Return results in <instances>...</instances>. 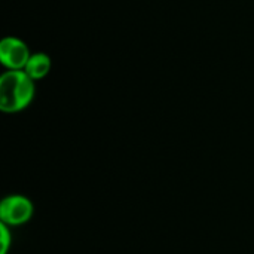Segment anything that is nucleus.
I'll list each match as a JSON object with an SVG mask.
<instances>
[{
	"label": "nucleus",
	"mask_w": 254,
	"mask_h": 254,
	"mask_svg": "<svg viewBox=\"0 0 254 254\" xmlns=\"http://www.w3.org/2000/svg\"><path fill=\"white\" fill-rule=\"evenodd\" d=\"M36 95V82L24 70H6L0 76V110L19 113L25 110Z\"/></svg>",
	"instance_id": "nucleus-1"
},
{
	"label": "nucleus",
	"mask_w": 254,
	"mask_h": 254,
	"mask_svg": "<svg viewBox=\"0 0 254 254\" xmlns=\"http://www.w3.org/2000/svg\"><path fill=\"white\" fill-rule=\"evenodd\" d=\"M51 67H52V63H51L49 55L45 52H36V54H31L24 71L36 82L48 76V73L51 71Z\"/></svg>",
	"instance_id": "nucleus-4"
},
{
	"label": "nucleus",
	"mask_w": 254,
	"mask_h": 254,
	"mask_svg": "<svg viewBox=\"0 0 254 254\" xmlns=\"http://www.w3.org/2000/svg\"><path fill=\"white\" fill-rule=\"evenodd\" d=\"M13 243V235H12V228L0 223V254H7L12 249Z\"/></svg>",
	"instance_id": "nucleus-5"
},
{
	"label": "nucleus",
	"mask_w": 254,
	"mask_h": 254,
	"mask_svg": "<svg viewBox=\"0 0 254 254\" xmlns=\"http://www.w3.org/2000/svg\"><path fill=\"white\" fill-rule=\"evenodd\" d=\"M34 214L33 201L21 193L6 195L0 201V223L9 228H18L28 223Z\"/></svg>",
	"instance_id": "nucleus-2"
},
{
	"label": "nucleus",
	"mask_w": 254,
	"mask_h": 254,
	"mask_svg": "<svg viewBox=\"0 0 254 254\" xmlns=\"http://www.w3.org/2000/svg\"><path fill=\"white\" fill-rule=\"evenodd\" d=\"M31 52L27 43L18 37L7 36L0 42V63L7 70H24Z\"/></svg>",
	"instance_id": "nucleus-3"
}]
</instances>
